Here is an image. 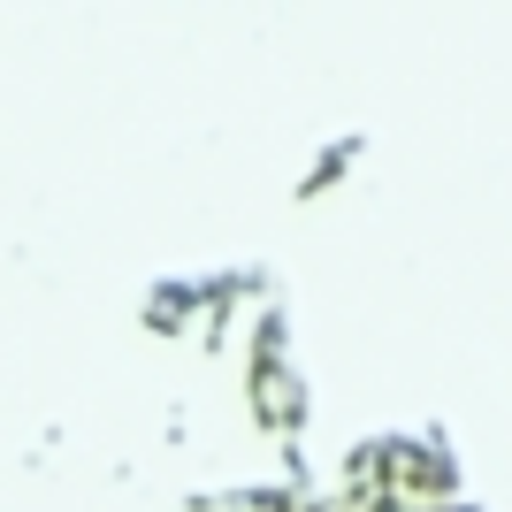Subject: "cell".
<instances>
[{"instance_id":"cell-1","label":"cell","mask_w":512,"mask_h":512,"mask_svg":"<svg viewBox=\"0 0 512 512\" xmlns=\"http://www.w3.org/2000/svg\"><path fill=\"white\" fill-rule=\"evenodd\" d=\"M237 383H245L253 436L268 451L314 436V390H306V367H299V352H291V306L283 299H268L245 321V337H237Z\"/></svg>"},{"instance_id":"cell-2","label":"cell","mask_w":512,"mask_h":512,"mask_svg":"<svg viewBox=\"0 0 512 512\" xmlns=\"http://www.w3.org/2000/svg\"><path fill=\"white\" fill-rule=\"evenodd\" d=\"M367 153H375V138H367L360 123H352V130H337V138H321V146L299 161V176L283 184V199H291V207H321V199H337L344 184L360 176V161H367Z\"/></svg>"},{"instance_id":"cell-3","label":"cell","mask_w":512,"mask_h":512,"mask_svg":"<svg viewBox=\"0 0 512 512\" xmlns=\"http://www.w3.org/2000/svg\"><path fill=\"white\" fill-rule=\"evenodd\" d=\"M146 329L169 337V344H184V337L199 344V329H207V283L199 276H161L146 291Z\"/></svg>"}]
</instances>
